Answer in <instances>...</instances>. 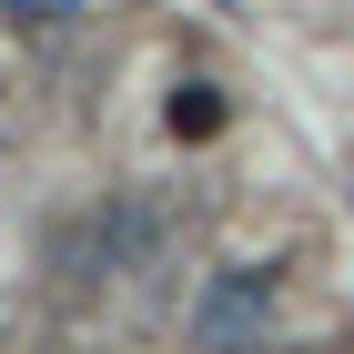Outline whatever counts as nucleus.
I'll use <instances>...</instances> for the list:
<instances>
[{
    "label": "nucleus",
    "mask_w": 354,
    "mask_h": 354,
    "mask_svg": "<svg viewBox=\"0 0 354 354\" xmlns=\"http://www.w3.org/2000/svg\"><path fill=\"white\" fill-rule=\"evenodd\" d=\"M263 334H273V273L233 263V273H213V283L192 294V344L233 354V344H263Z\"/></svg>",
    "instance_id": "f257e3e1"
},
{
    "label": "nucleus",
    "mask_w": 354,
    "mask_h": 354,
    "mask_svg": "<svg viewBox=\"0 0 354 354\" xmlns=\"http://www.w3.org/2000/svg\"><path fill=\"white\" fill-rule=\"evenodd\" d=\"M82 10H91V0H0V21H10V30H71Z\"/></svg>",
    "instance_id": "7ed1b4c3"
},
{
    "label": "nucleus",
    "mask_w": 354,
    "mask_h": 354,
    "mask_svg": "<svg viewBox=\"0 0 354 354\" xmlns=\"http://www.w3.org/2000/svg\"><path fill=\"white\" fill-rule=\"evenodd\" d=\"M172 132H183V142H213L223 132V91L213 82H183V91H172Z\"/></svg>",
    "instance_id": "f03ea898"
}]
</instances>
